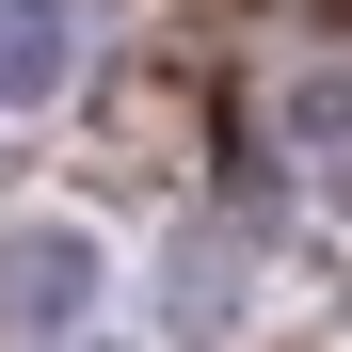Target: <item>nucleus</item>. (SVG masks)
I'll return each instance as SVG.
<instances>
[{"mask_svg": "<svg viewBox=\"0 0 352 352\" xmlns=\"http://www.w3.org/2000/svg\"><path fill=\"white\" fill-rule=\"evenodd\" d=\"M80 305H96V241H65V224H16V241H0V352L80 336Z\"/></svg>", "mask_w": 352, "mask_h": 352, "instance_id": "nucleus-1", "label": "nucleus"}, {"mask_svg": "<svg viewBox=\"0 0 352 352\" xmlns=\"http://www.w3.org/2000/svg\"><path fill=\"white\" fill-rule=\"evenodd\" d=\"M65 48H80V16H65V0H0V112L65 96Z\"/></svg>", "mask_w": 352, "mask_h": 352, "instance_id": "nucleus-2", "label": "nucleus"}]
</instances>
